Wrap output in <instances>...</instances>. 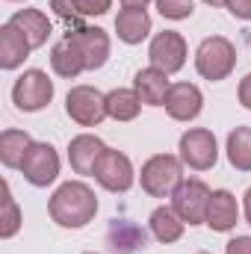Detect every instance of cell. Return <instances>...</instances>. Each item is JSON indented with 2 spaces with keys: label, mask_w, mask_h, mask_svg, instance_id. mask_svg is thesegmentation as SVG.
I'll use <instances>...</instances> for the list:
<instances>
[{
  "label": "cell",
  "mask_w": 251,
  "mask_h": 254,
  "mask_svg": "<svg viewBox=\"0 0 251 254\" xmlns=\"http://www.w3.org/2000/svg\"><path fill=\"white\" fill-rule=\"evenodd\" d=\"M92 175H95V181H98L107 192H127L133 187V181H136L130 157L122 154V151H113V148H107V151L98 157Z\"/></svg>",
  "instance_id": "cell-9"
},
{
  "label": "cell",
  "mask_w": 251,
  "mask_h": 254,
  "mask_svg": "<svg viewBox=\"0 0 251 254\" xmlns=\"http://www.w3.org/2000/svg\"><path fill=\"white\" fill-rule=\"evenodd\" d=\"M107 246L113 254H136L148 246V231L130 219H113L107 228Z\"/></svg>",
  "instance_id": "cell-13"
},
{
  "label": "cell",
  "mask_w": 251,
  "mask_h": 254,
  "mask_svg": "<svg viewBox=\"0 0 251 254\" xmlns=\"http://www.w3.org/2000/svg\"><path fill=\"white\" fill-rule=\"evenodd\" d=\"M86 254H98V252H86Z\"/></svg>",
  "instance_id": "cell-35"
},
{
  "label": "cell",
  "mask_w": 251,
  "mask_h": 254,
  "mask_svg": "<svg viewBox=\"0 0 251 254\" xmlns=\"http://www.w3.org/2000/svg\"><path fill=\"white\" fill-rule=\"evenodd\" d=\"M148 60L154 68H160L163 74H178L184 65H187V42L181 33L175 30H163L151 39V48H148Z\"/></svg>",
  "instance_id": "cell-11"
},
{
  "label": "cell",
  "mask_w": 251,
  "mask_h": 254,
  "mask_svg": "<svg viewBox=\"0 0 251 254\" xmlns=\"http://www.w3.org/2000/svg\"><path fill=\"white\" fill-rule=\"evenodd\" d=\"M65 113L80 127H98L107 119V95L95 86H74L65 98Z\"/></svg>",
  "instance_id": "cell-5"
},
{
  "label": "cell",
  "mask_w": 251,
  "mask_h": 254,
  "mask_svg": "<svg viewBox=\"0 0 251 254\" xmlns=\"http://www.w3.org/2000/svg\"><path fill=\"white\" fill-rule=\"evenodd\" d=\"M80 6H83V15H107L113 0H80Z\"/></svg>",
  "instance_id": "cell-28"
},
{
  "label": "cell",
  "mask_w": 251,
  "mask_h": 254,
  "mask_svg": "<svg viewBox=\"0 0 251 254\" xmlns=\"http://www.w3.org/2000/svg\"><path fill=\"white\" fill-rule=\"evenodd\" d=\"M30 51H33V45L27 42V36L6 21L0 27V68L3 71H15L18 65H24Z\"/></svg>",
  "instance_id": "cell-17"
},
{
  "label": "cell",
  "mask_w": 251,
  "mask_h": 254,
  "mask_svg": "<svg viewBox=\"0 0 251 254\" xmlns=\"http://www.w3.org/2000/svg\"><path fill=\"white\" fill-rule=\"evenodd\" d=\"M210 187L198 178L184 181L172 192V210L187 222V225H204L207 222V207H210Z\"/></svg>",
  "instance_id": "cell-7"
},
{
  "label": "cell",
  "mask_w": 251,
  "mask_h": 254,
  "mask_svg": "<svg viewBox=\"0 0 251 254\" xmlns=\"http://www.w3.org/2000/svg\"><path fill=\"white\" fill-rule=\"evenodd\" d=\"M21 228V210L12 198V190H9V181H3V207H0V237L3 240H12Z\"/></svg>",
  "instance_id": "cell-25"
},
{
  "label": "cell",
  "mask_w": 251,
  "mask_h": 254,
  "mask_svg": "<svg viewBox=\"0 0 251 254\" xmlns=\"http://www.w3.org/2000/svg\"><path fill=\"white\" fill-rule=\"evenodd\" d=\"M198 254H210V252H198Z\"/></svg>",
  "instance_id": "cell-36"
},
{
  "label": "cell",
  "mask_w": 251,
  "mask_h": 254,
  "mask_svg": "<svg viewBox=\"0 0 251 254\" xmlns=\"http://www.w3.org/2000/svg\"><path fill=\"white\" fill-rule=\"evenodd\" d=\"M225 254H251V237H234L225 246Z\"/></svg>",
  "instance_id": "cell-30"
},
{
  "label": "cell",
  "mask_w": 251,
  "mask_h": 254,
  "mask_svg": "<svg viewBox=\"0 0 251 254\" xmlns=\"http://www.w3.org/2000/svg\"><path fill=\"white\" fill-rule=\"evenodd\" d=\"M160 15L169 18V21H184L195 12V0H154Z\"/></svg>",
  "instance_id": "cell-26"
},
{
  "label": "cell",
  "mask_w": 251,
  "mask_h": 254,
  "mask_svg": "<svg viewBox=\"0 0 251 254\" xmlns=\"http://www.w3.org/2000/svg\"><path fill=\"white\" fill-rule=\"evenodd\" d=\"M234 65H237V48L225 36H207L195 51V68L204 80L219 83V80L231 77Z\"/></svg>",
  "instance_id": "cell-3"
},
{
  "label": "cell",
  "mask_w": 251,
  "mask_h": 254,
  "mask_svg": "<svg viewBox=\"0 0 251 254\" xmlns=\"http://www.w3.org/2000/svg\"><path fill=\"white\" fill-rule=\"evenodd\" d=\"M178 151H181L184 166H189L192 172H207V169H213L216 160H219L216 136H213V130H207V127H192V130H187V133L181 136Z\"/></svg>",
  "instance_id": "cell-6"
},
{
  "label": "cell",
  "mask_w": 251,
  "mask_h": 254,
  "mask_svg": "<svg viewBox=\"0 0 251 254\" xmlns=\"http://www.w3.org/2000/svg\"><path fill=\"white\" fill-rule=\"evenodd\" d=\"M169 89H172L169 74H163V71H160V68H154V65H148V68L136 71V77H133V92H136V95H139V101H142V104H148V107H163V104H166Z\"/></svg>",
  "instance_id": "cell-15"
},
{
  "label": "cell",
  "mask_w": 251,
  "mask_h": 254,
  "mask_svg": "<svg viewBox=\"0 0 251 254\" xmlns=\"http://www.w3.org/2000/svg\"><path fill=\"white\" fill-rule=\"evenodd\" d=\"M21 175L27 184L33 187H51L60 178V154L51 142H33L24 163H21Z\"/></svg>",
  "instance_id": "cell-8"
},
{
  "label": "cell",
  "mask_w": 251,
  "mask_h": 254,
  "mask_svg": "<svg viewBox=\"0 0 251 254\" xmlns=\"http://www.w3.org/2000/svg\"><path fill=\"white\" fill-rule=\"evenodd\" d=\"M139 181L151 198H172V192L184 184V160L175 154H154L145 160Z\"/></svg>",
  "instance_id": "cell-2"
},
{
  "label": "cell",
  "mask_w": 251,
  "mask_h": 254,
  "mask_svg": "<svg viewBox=\"0 0 251 254\" xmlns=\"http://www.w3.org/2000/svg\"><path fill=\"white\" fill-rule=\"evenodd\" d=\"M243 213H246V222L251 225V187L246 190V198H243Z\"/></svg>",
  "instance_id": "cell-32"
},
{
  "label": "cell",
  "mask_w": 251,
  "mask_h": 254,
  "mask_svg": "<svg viewBox=\"0 0 251 254\" xmlns=\"http://www.w3.org/2000/svg\"><path fill=\"white\" fill-rule=\"evenodd\" d=\"M237 222H240V204H237L234 192L216 190L210 195V207H207V222L204 225H210V231H216V234H228V231L237 228Z\"/></svg>",
  "instance_id": "cell-14"
},
{
  "label": "cell",
  "mask_w": 251,
  "mask_h": 254,
  "mask_svg": "<svg viewBox=\"0 0 251 254\" xmlns=\"http://www.w3.org/2000/svg\"><path fill=\"white\" fill-rule=\"evenodd\" d=\"M51 9H54V15H57V18H63L68 27H77V21H80V18H86V15H83L80 0H51Z\"/></svg>",
  "instance_id": "cell-27"
},
{
  "label": "cell",
  "mask_w": 251,
  "mask_h": 254,
  "mask_svg": "<svg viewBox=\"0 0 251 254\" xmlns=\"http://www.w3.org/2000/svg\"><path fill=\"white\" fill-rule=\"evenodd\" d=\"M107 151V145L98 139V136H92V133H80V136H74L71 142H68V163H71V169L77 172V175H92L95 172V163H98V157Z\"/></svg>",
  "instance_id": "cell-16"
},
{
  "label": "cell",
  "mask_w": 251,
  "mask_h": 254,
  "mask_svg": "<svg viewBox=\"0 0 251 254\" xmlns=\"http://www.w3.org/2000/svg\"><path fill=\"white\" fill-rule=\"evenodd\" d=\"M51 65H54V71H57L60 77H65V80H74L77 74L86 71L80 51H77L68 39H63V42L54 45V51H51Z\"/></svg>",
  "instance_id": "cell-22"
},
{
  "label": "cell",
  "mask_w": 251,
  "mask_h": 254,
  "mask_svg": "<svg viewBox=\"0 0 251 254\" xmlns=\"http://www.w3.org/2000/svg\"><path fill=\"white\" fill-rule=\"evenodd\" d=\"M148 228H151V234H154V240H160V243H178L181 237H184V228H187V222L172 210V207H157L154 213H151V219H148Z\"/></svg>",
  "instance_id": "cell-20"
},
{
  "label": "cell",
  "mask_w": 251,
  "mask_h": 254,
  "mask_svg": "<svg viewBox=\"0 0 251 254\" xmlns=\"http://www.w3.org/2000/svg\"><path fill=\"white\" fill-rule=\"evenodd\" d=\"M65 39L80 51L86 71H98L110 60V36L101 27H68Z\"/></svg>",
  "instance_id": "cell-10"
},
{
  "label": "cell",
  "mask_w": 251,
  "mask_h": 254,
  "mask_svg": "<svg viewBox=\"0 0 251 254\" xmlns=\"http://www.w3.org/2000/svg\"><path fill=\"white\" fill-rule=\"evenodd\" d=\"M12 101H15V107H18L21 113H39V110H45V107L54 101V80H51L45 71L30 68V71H24V74L15 80V86H12Z\"/></svg>",
  "instance_id": "cell-4"
},
{
  "label": "cell",
  "mask_w": 251,
  "mask_h": 254,
  "mask_svg": "<svg viewBox=\"0 0 251 254\" xmlns=\"http://www.w3.org/2000/svg\"><path fill=\"white\" fill-rule=\"evenodd\" d=\"M116 33L125 45H142L151 33V15L145 9H122L116 15Z\"/></svg>",
  "instance_id": "cell-19"
},
{
  "label": "cell",
  "mask_w": 251,
  "mask_h": 254,
  "mask_svg": "<svg viewBox=\"0 0 251 254\" xmlns=\"http://www.w3.org/2000/svg\"><path fill=\"white\" fill-rule=\"evenodd\" d=\"M142 110V101L133 89H113L107 95V116L116 122H133Z\"/></svg>",
  "instance_id": "cell-23"
},
{
  "label": "cell",
  "mask_w": 251,
  "mask_h": 254,
  "mask_svg": "<svg viewBox=\"0 0 251 254\" xmlns=\"http://www.w3.org/2000/svg\"><path fill=\"white\" fill-rule=\"evenodd\" d=\"M228 12L240 21H251V0H228Z\"/></svg>",
  "instance_id": "cell-29"
},
{
  "label": "cell",
  "mask_w": 251,
  "mask_h": 254,
  "mask_svg": "<svg viewBox=\"0 0 251 254\" xmlns=\"http://www.w3.org/2000/svg\"><path fill=\"white\" fill-rule=\"evenodd\" d=\"M228 163L237 172H251V127H237L228 133Z\"/></svg>",
  "instance_id": "cell-24"
},
{
  "label": "cell",
  "mask_w": 251,
  "mask_h": 254,
  "mask_svg": "<svg viewBox=\"0 0 251 254\" xmlns=\"http://www.w3.org/2000/svg\"><path fill=\"white\" fill-rule=\"evenodd\" d=\"M9 24L18 27V30L27 36V42H30L33 48H42V45L51 39V33H54L48 15H45L42 9H21V12H15V15L9 18Z\"/></svg>",
  "instance_id": "cell-18"
},
{
  "label": "cell",
  "mask_w": 251,
  "mask_h": 254,
  "mask_svg": "<svg viewBox=\"0 0 251 254\" xmlns=\"http://www.w3.org/2000/svg\"><path fill=\"white\" fill-rule=\"evenodd\" d=\"M151 0H122V9H145Z\"/></svg>",
  "instance_id": "cell-33"
},
{
  "label": "cell",
  "mask_w": 251,
  "mask_h": 254,
  "mask_svg": "<svg viewBox=\"0 0 251 254\" xmlns=\"http://www.w3.org/2000/svg\"><path fill=\"white\" fill-rule=\"evenodd\" d=\"M207 6H228V0H204Z\"/></svg>",
  "instance_id": "cell-34"
},
{
  "label": "cell",
  "mask_w": 251,
  "mask_h": 254,
  "mask_svg": "<svg viewBox=\"0 0 251 254\" xmlns=\"http://www.w3.org/2000/svg\"><path fill=\"white\" fill-rule=\"evenodd\" d=\"M240 104L246 107V110H251V74H246L243 80H240Z\"/></svg>",
  "instance_id": "cell-31"
},
{
  "label": "cell",
  "mask_w": 251,
  "mask_h": 254,
  "mask_svg": "<svg viewBox=\"0 0 251 254\" xmlns=\"http://www.w3.org/2000/svg\"><path fill=\"white\" fill-rule=\"evenodd\" d=\"M48 210H51V219H54L60 228L77 231V228H86V225L95 219V213H98V198H95V192H92L89 184H83V181H68V184H63L60 190L51 195Z\"/></svg>",
  "instance_id": "cell-1"
},
{
  "label": "cell",
  "mask_w": 251,
  "mask_h": 254,
  "mask_svg": "<svg viewBox=\"0 0 251 254\" xmlns=\"http://www.w3.org/2000/svg\"><path fill=\"white\" fill-rule=\"evenodd\" d=\"M30 145H33L30 133H24V130H3L0 133V163L6 169H21Z\"/></svg>",
  "instance_id": "cell-21"
},
{
  "label": "cell",
  "mask_w": 251,
  "mask_h": 254,
  "mask_svg": "<svg viewBox=\"0 0 251 254\" xmlns=\"http://www.w3.org/2000/svg\"><path fill=\"white\" fill-rule=\"evenodd\" d=\"M163 107L175 122H192L204 110V95L195 83H172Z\"/></svg>",
  "instance_id": "cell-12"
}]
</instances>
